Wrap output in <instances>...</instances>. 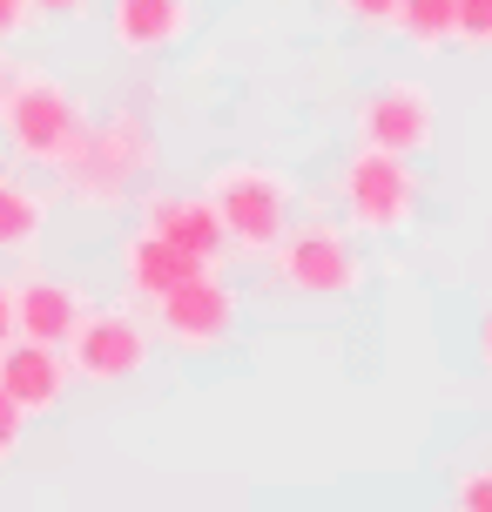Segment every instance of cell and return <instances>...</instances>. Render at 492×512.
Wrapping results in <instances>:
<instances>
[{"instance_id": "1", "label": "cell", "mask_w": 492, "mask_h": 512, "mask_svg": "<svg viewBox=\"0 0 492 512\" xmlns=\"http://www.w3.org/2000/svg\"><path fill=\"white\" fill-rule=\"evenodd\" d=\"M0 135L34 169H61L88 135V102L68 95L48 68L0 54Z\"/></svg>"}, {"instance_id": "2", "label": "cell", "mask_w": 492, "mask_h": 512, "mask_svg": "<svg viewBox=\"0 0 492 512\" xmlns=\"http://www.w3.org/2000/svg\"><path fill=\"white\" fill-rule=\"evenodd\" d=\"M156 169V135L142 115H108V122H88L81 149L61 162V182L75 189L81 203H122L135 196Z\"/></svg>"}, {"instance_id": "3", "label": "cell", "mask_w": 492, "mask_h": 512, "mask_svg": "<svg viewBox=\"0 0 492 512\" xmlns=\"http://www.w3.org/2000/svg\"><path fill=\"white\" fill-rule=\"evenodd\" d=\"M209 209L243 256H263L277 236L290 230V182L277 169H257V162H230L209 176Z\"/></svg>"}, {"instance_id": "4", "label": "cell", "mask_w": 492, "mask_h": 512, "mask_svg": "<svg viewBox=\"0 0 492 512\" xmlns=\"http://www.w3.org/2000/svg\"><path fill=\"white\" fill-rule=\"evenodd\" d=\"M270 277L290 283V290H304V297H344V290H358V250H351V236L331 230V223H304V230H284L270 250Z\"/></svg>"}, {"instance_id": "5", "label": "cell", "mask_w": 492, "mask_h": 512, "mask_svg": "<svg viewBox=\"0 0 492 512\" xmlns=\"http://www.w3.org/2000/svg\"><path fill=\"white\" fill-rule=\"evenodd\" d=\"M344 209H351V223L371 236H391L412 223L418 209V176L405 155L391 149H358L344 162Z\"/></svg>"}, {"instance_id": "6", "label": "cell", "mask_w": 492, "mask_h": 512, "mask_svg": "<svg viewBox=\"0 0 492 512\" xmlns=\"http://www.w3.org/2000/svg\"><path fill=\"white\" fill-rule=\"evenodd\" d=\"M156 324L176 351H216L236 331V290L216 277V263L209 270H189L182 283H169L156 297Z\"/></svg>"}, {"instance_id": "7", "label": "cell", "mask_w": 492, "mask_h": 512, "mask_svg": "<svg viewBox=\"0 0 492 512\" xmlns=\"http://www.w3.org/2000/svg\"><path fill=\"white\" fill-rule=\"evenodd\" d=\"M149 331L135 324V317H122V310H88L75 324V337H68V371L88 384H122L135 378L142 364H149Z\"/></svg>"}, {"instance_id": "8", "label": "cell", "mask_w": 492, "mask_h": 512, "mask_svg": "<svg viewBox=\"0 0 492 512\" xmlns=\"http://www.w3.org/2000/svg\"><path fill=\"white\" fill-rule=\"evenodd\" d=\"M432 128H439V115H432V95L418 81H391V88H378L358 108L364 149H391V155H405V162L432 149Z\"/></svg>"}, {"instance_id": "9", "label": "cell", "mask_w": 492, "mask_h": 512, "mask_svg": "<svg viewBox=\"0 0 492 512\" xmlns=\"http://www.w3.org/2000/svg\"><path fill=\"white\" fill-rule=\"evenodd\" d=\"M0 391L27 411V418H48L61 398H68V358L54 344H34V337H7L0 344Z\"/></svg>"}, {"instance_id": "10", "label": "cell", "mask_w": 492, "mask_h": 512, "mask_svg": "<svg viewBox=\"0 0 492 512\" xmlns=\"http://www.w3.org/2000/svg\"><path fill=\"white\" fill-rule=\"evenodd\" d=\"M88 310H95V304H88L81 283H61V277L14 283V337H34V344H54V351H61Z\"/></svg>"}, {"instance_id": "11", "label": "cell", "mask_w": 492, "mask_h": 512, "mask_svg": "<svg viewBox=\"0 0 492 512\" xmlns=\"http://www.w3.org/2000/svg\"><path fill=\"white\" fill-rule=\"evenodd\" d=\"M108 34L122 54H162L189 34V0H108Z\"/></svg>"}, {"instance_id": "12", "label": "cell", "mask_w": 492, "mask_h": 512, "mask_svg": "<svg viewBox=\"0 0 492 512\" xmlns=\"http://www.w3.org/2000/svg\"><path fill=\"white\" fill-rule=\"evenodd\" d=\"M142 230L169 236L176 250L203 256V263H216V256L230 250V236H223V223H216L209 196H156V203H149V223H142Z\"/></svg>"}, {"instance_id": "13", "label": "cell", "mask_w": 492, "mask_h": 512, "mask_svg": "<svg viewBox=\"0 0 492 512\" xmlns=\"http://www.w3.org/2000/svg\"><path fill=\"white\" fill-rule=\"evenodd\" d=\"M189 270H209V263H203V256H189V250H176V243L156 236V230L129 236V250H122V277H129V290H135V297H149V304H156L169 283H182Z\"/></svg>"}, {"instance_id": "14", "label": "cell", "mask_w": 492, "mask_h": 512, "mask_svg": "<svg viewBox=\"0 0 492 512\" xmlns=\"http://www.w3.org/2000/svg\"><path fill=\"white\" fill-rule=\"evenodd\" d=\"M48 230V196L21 176H0V256H27Z\"/></svg>"}, {"instance_id": "15", "label": "cell", "mask_w": 492, "mask_h": 512, "mask_svg": "<svg viewBox=\"0 0 492 512\" xmlns=\"http://www.w3.org/2000/svg\"><path fill=\"white\" fill-rule=\"evenodd\" d=\"M391 21H398V34H405L412 48L432 54V48L452 41V27H459V0H398Z\"/></svg>"}, {"instance_id": "16", "label": "cell", "mask_w": 492, "mask_h": 512, "mask_svg": "<svg viewBox=\"0 0 492 512\" xmlns=\"http://www.w3.org/2000/svg\"><path fill=\"white\" fill-rule=\"evenodd\" d=\"M452 41L492 48V0H459V27H452Z\"/></svg>"}, {"instance_id": "17", "label": "cell", "mask_w": 492, "mask_h": 512, "mask_svg": "<svg viewBox=\"0 0 492 512\" xmlns=\"http://www.w3.org/2000/svg\"><path fill=\"white\" fill-rule=\"evenodd\" d=\"M452 512H492V472H466L452 492Z\"/></svg>"}, {"instance_id": "18", "label": "cell", "mask_w": 492, "mask_h": 512, "mask_svg": "<svg viewBox=\"0 0 492 512\" xmlns=\"http://www.w3.org/2000/svg\"><path fill=\"white\" fill-rule=\"evenodd\" d=\"M21 432H27V411L0 391V459H14V452H21Z\"/></svg>"}, {"instance_id": "19", "label": "cell", "mask_w": 492, "mask_h": 512, "mask_svg": "<svg viewBox=\"0 0 492 512\" xmlns=\"http://www.w3.org/2000/svg\"><path fill=\"white\" fill-rule=\"evenodd\" d=\"M337 7L364 27H391V14H398V0H337Z\"/></svg>"}, {"instance_id": "20", "label": "cell", "mask_w": 492, "mask_h": 512, "mask_svg": "<svg viewBox=\"0 0 492 512\" xmlns=\"http://www.w3.org/2000/svg\"><path fill=\"white\" fill-rule=\"evenodd\" d=\"M21 27H34V0H0V41H14Z\"/></svg>"}, {"instance_id": "21", "label": "cell", "mask_w": 492, "mask_h": 512, "mask_svg": "<svg viewBox=\"0 0 492 512\" xmlns=\"http://www.w3.org/2000/svg\"><path fill=\"white\" fill-rule=\"evenodd\" d=\"M88 7H95V0H34V14H54V21H75Z\"/></svg>"}, {"instance_id": "22", "label": "cell", "mask_w": 492, "mask_h": 512, "mask_svg": "<svg viewBox=\"0 0 492 512\" xmlns=\"http://www.w3.org/2000/svg\"><path fill=\"white\" fill-rule=\"evenodd\" d=\"M14 337V283H0V344Z\"/></svg>"}, {"instance_id": "23", "label": "cell", "mask_w": 492, "mask_h": 512, "mask_svg": "<svg viewBox=\"0 0 492 512\" xmlns=\"http://www.w3.org/2000/svg\"><path fill=\"white\" fill-rule=\"evenodd\" d=\"M479 358H486V371H492V310H486V324H479Z\"/></svg>"}]
</instances>
